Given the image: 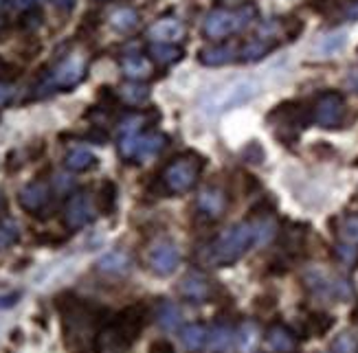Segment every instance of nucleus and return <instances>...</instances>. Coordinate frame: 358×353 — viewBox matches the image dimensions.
Masks as SVG:
<instances>
[{
  "label": "nucleus",
  "mask_w": 358,
  "mask_h": 353,
  "mask_svg": "<svg viewBox=\"0 0 358 353\" xmlns=\"http://www.w3.org/2000/svg\"><path fill=\"white\" fill-rule=\"evenodd\" d=\"M345 15H348V18H352V20H356V18H358V3H352V5H348V9H345Z\"/></svg>",
  "instance_id": "37998d69"
},
{
  "label": "nucleus",
  "mask_w": 358,
  "mask_h": 353,
  "mask_svg": "<svg viewBox=\"0 0 358 353\" xmlns=\"http://www.w3.org/2000/svg\"><path fill=\"white\" fill-rule=\"evenodd\" d=\"M334 327V318L328 316V314H315L313 318L308 320V331L313 336H325L330 329Z\"/></svg>",
  "instance_id": "473e14b6"
},
{
  "label": "nucleus",
  "mask_w": 358,
  "mask_h": 353,
  "mask_svg": "<svg viewBox=\"0 0 358 353\" xmlns=\"http://www.w3.org/2000/svg\"><path fill=\"white\" fill-rule=\"evenodd\" d=\"M255 20V7L251 5H242L240 9H215L207 15L205 20V36L211 40H220L231 33H238V31L246 29Z\"/></svg>",
  "instance_id": "20e7f679"
},
{
  "label": "nucleus",
  "mask_w": 358,
  "mask_h": 353,
  "mask_svg": "<svg viewBox=\"0 0 358 353\" xmlns=\"http://www.w3.org/2000/svg\"><path fill=\"white\" fill-rule=\"evenodd\" d=\"M345 117V99L338 92H323L315 103V121L321 128H336Z\"/></svg>",
  "instance_id": "9d476101"
},
{
  "label": "nucleus",
  "mask_w": 358,
  "mask_h": 353,
  "mask_svg": "<svg viewBox=\"0 0 358 353\" xmlns=\"http://www.w3.org/2000/svg\"><path fill=\"white\" fill-rule=\"evenodd\" d=\"M20 294L18 292H11V294H0V310H7V307H13L18 303Z\"/></svg>",
  "instance_id": "58836bf2"
},
{
  "label": "nucleus",
  "mask_w": 358,
  "mask_h": 353,
  "mask_svg": "<svg viewBox=\"0 0 358 353\" xmlns=\"http://www.w3.org/2000/svg\"><path fill=\"white\" fill-rule=\"evenodd\" d=\"M198 209L202 211V215L207 218H220V215L227 211V195L222 189L217 187H207L202 189L198 195Z\"/></svg>",
  "instance_id": "dca6fc26"
},
{
  "label": "nucleus",
  "mask_w": 358,
  "mask_h": 353,
  "mask_svg": "<svg viewBox=\"0 0 358 353\" xmlns=\"http://www.w3.org/2000/svg\"><path fill=\"white\" fill-rule=\"evenodd\" d=\"M343 237L350 241V243H358V218H348L345 224H343Z\"/></svg>",
  "instance_id": "4c0bfd02"
},
{
  "label": "nucleus",
  "mask_w": 358,
  "mask_h": 353,
  "mask_svg": "<svg viewBox=\"0 0 358 353\" xmlns=\"http://www.w3.org/2000/svg\"><path fill=\"white\" fill-rule=\"evenodd\" d=\"M95 220V202L86 191H77L64 206V224L71 230H80Z\"/></svg>",
  "instance_id": "6e6552de"
},
{
  "label": "nucleus",
  "mask_w": 358,
  "mask_h": 353,
  "mask_svg": "<svg viewBox=\"0 0 358 353\" xmlns=\"http://www.w3.org/2000/svg\"><path fill=\"white\" fill-rule=\"evenodd\" d=\"M49 200H51V189H49V184L42 180L27 184L20 191V206L29 213H40L49 204Z\"/></svg>",
  "instance_id": "4468645a"
},
{
  "label": "nucleus",
  "mask_w": 358,
  "mask_h": 353,
  "mask_svg": "<svg viewBox=\"0 0 358 353\" xmlns=\"http://www.w3.org/2000/svg\"><path fill=\"white\" fill-rule=\"evenodd\" d=\"M0 27H3V18H0Z\"/></svg>",
  "instance_id": "de8ad7c7"
},
{
  "label": "nucleus",
  "mask_w": 358,
  "mask_h": 353,
  "mask_svg": "<svg viewBox=\"0 0 358 353\" xmlns=\"http://www.w3.org/2000/svg\"><path fill=\"white\" fill-rule=\"evenodd\" d=\"M180 294L189 303H205L211 299V283L202 274H187L180 281Z\"/></svg>",
  "instance_id": "2eb2a0df"
},
{
  "label": "nucleus",
  "mask_w": 358,
  "mask_h": 353,
  "mask_svg": "<svg viewBox=\"0 0 358 353\" xmlns=\"http://www.w3.org/2000/svg\"><path fill=\"white\" fill-rule=\"evenodd\" d=\"M178 264H180V250L172 241H161L150 253V266L161 276L172 274L178 268Z\"/></svg>",
  "instance_id": "ddd939ff"
},
{
  "label": "nucleus",
  "mask_w": 358,
  "mask_h": 353,
  "mask_svg": "<svg viewBox=\"0 0 358 353\" xmlns=\"http://www.w3.org/2000/svg\"><path fill=\"white\" fill-rule=\"evenodd\" d=\"M343 44H345V33L328 36V38H325V40L321 42V51H323V53H332V51H338Z\"/></svg>",
  "instance_id": "e433bc0d"
},
{
  "label": "nucleus",
  "mask_w": 358,
  "mask_h": 353,
  "mask_svg": "<svg viewBox=\"0 0 358 353\" xmlns=\"http://www.w3.org/2000/svg\"><path fill=\"white\" fill-rule=\"evenodd\" d=\"M57 310L62 314V325H64V340L71 351H86L95 347L97 331L103 327L99 310L71 294L57 299Z\"/></svg>",
  "instance_id": "f257e3e1"
},
{
  "label": "nucleus",
  "mask_w": 358,
  "mask_h": 353,
  "mask_svg": "<svg viewBox=\"0 0 358 353\" xmlns=\"http://www.w3.org/2000/svg\"><path fill=\"white\" fill-rule=\"evenodd\" d=\"M150 353H174V347L169 345L167 340H159V343H154Z\"/></svg>",
  "instance_id": "a19ab883"
},
{
  "label": "nucleus",
  "mask_w": 358,
  "mask_h": 353,
  "mask_svg": "<svg viewBox=\"0 0 358 353\" xmlns=\"http://www.w3.org/2000/svg\"><path fill=\"white\" fill-rule=\"evenodd\" d=\"M238 347L242 353H253V349L257 347V327L253 322H244L238 331Z\"/></svg>",
  "instance_id": "2f4dec72"
},
{
  "label": "nucleus",
  "mask_w": 358,
  "mask_h": 353,
  "mask_svg": "<svg viewBox=\"0 0 358 353\" xmlns=\"http://www.w3.org/2000/svg\"><path fill=\"white\" fill-rule=\"evenodd\" d=\"M185 33V27L176 18H163L159 22H154L148 31V36L152 42H163V44H172L178 42Z\"/></svg>",
  "instance_id": "f3484780"
},
{
  "label": "nucleus",
  "mask_w": 358,
  "mask_h": 353,
  "mask_svg": "<svg viewBox=\"0 0 358 353\" xmlns=\"http://www.w3.org/2000/svg\"><path fill=\"white\" fill-rule=\"evenodd\" d=\"M251 243H253V226L242 222L227 228L213 243H209L205 259L211 266H233L240 257H244Z\"/></svg>",
  "instance_id": "f03ea898"
},
{
  "label": "nucleus",
  "mask_w": 358,
  "mask_h": 353,
  "mask_svg": "<svg viewBox=\"0 0 358 353\" xmlns=\"http://www.w3.org/2000/svg\"><path fill=\"white\" fill-rule=\"evenodd\" d=\"M308 287L321 296H330V299H350L352 296V287L345 279H338V276H330L323 270H310L306 274Z\"/></svg>",
  "instance_id": "1a4fd4ad"
},
{
  "label": "nucleus",
  "mask_w": 358,
  "mask_h": 353,
  "mask_svg": "<svg viewBox=\"0 0 358 353\" xmlns=\"http://www.w3.org/2000/svg\"><path fill=\"white\" fill-rule=\"evenodd\" d=\"M115 325L126 333L130 340L134 343L138 336H141L145 322H148V307L143 303H136V305H130L126 307L123 312H119L115 318H113Z\"/></svg>",
  "instance_id": "f8f14e48"
},
{
  "label": "nucleus",
  "mask_w": 358,
  "mask_h": 353,
  "mask_svg": "<svg viewBox=\"0 0 358 353\" xmlns=\"http://www.w3.org/2000/svg\"><path fill=\"white\" fill-rule=\"evenodd\" d=\"M9 3L13 9H18V11H31L36 5V0H9Z\"/></svg>",
  "instance_id": "79ce46f5"
},
{
  "label": "nucleus",
  "mask_w": 358,
  "mask_h": 353,
  "mask_svg": "<svg viewBox=\"0 0 358 353\" xmlns=\"http://www.w3.org/2000/svg\"><path fill=\"white\" fill-rule=\"evenodd\" d=\"M5 5V0H0V7H3Z\"/></svg>",
  "instance_id": "49530a36"
},
{
  "label": "nucleus",
  "mask_w": 358,
  "mask_h": 353,
  "mask_svg": "<svg viewBox=\"0 0 358 353\" xmlns=\"http://www.w3.org/2000/svg\"><path fill=\"white\" fill-rule=\"evenodd\" d=\"M336 257L343 261L345 266H354L358 261V248H354V243H341L336 246Z\"/></svg>",
  "instance_id": "c9c22d12"
},
{
  "label": "nucleus",
  "mask_w": 358,
  "mask_h": 353,
  "mask_svg": "<svg viewBox=\"0 0 358 353\" xmlns=\"http://www.w3.org/2000/svg\"><path fill=\"white\" fill-rule=\"evenodd\" d=\"M233 343V331L229 325H215L213 329H209V340L207 345L213 351H227Z\"/></svg>",
  "instance_id": "c756f323"
},
{
  "label": "nucleus",
  "mask_w": 358,
  "mask_h": 353,
  "mask_svg": "<svg viewBox=\"0 0 358 353\" xmlns=\"http://www.w3.org/2000/svg\"><path fill=\"white\" fill-rule=\"evenodd\" d=\"M271 49H273V42L257 38V40H251V42H246V44L242 46L240 57H242L244 61H257V59H262L264 55H266Z\"/></svg>",
  "instance_id": "c85d7f7f"
},
{
  "label": "nucleus",
  "mask_w": 358,
  "mask_h": 353,
  "mask_svg": "<svg viewBox=\"0 0 358 353\" xmlns=\"http://www.w3.org/2000/svg\"><path fill=\"white\" fill-rule=\"evenodd\" d=\"M350 84L358 90V70H354V73L350 75Z\"/></svg>",
  "instance_id": "a18cd8bd"
},
{
  "label": "nucleus",
  "mask_w": 358,
  "mask_h": 353,
  "mask_svg": "<svg viewBox=\"0 0 358 353\" xmlns=\"http://www.w3.org/2000/svg\"><path fill=\"white\" fill-rule=\"evenodd\" d=\"M240 55V51L233 44L224 46H211V49H202L200 51V61L205 66H224L229 61H233Z\"/></svg>",
  "instance_id": "6ab92c4d"
},
{
  "label": "nucleus",
  "mask_w": 358,
  "mask_h": 353,
  "mask_svg": "<svg viewBox=\"0 0 358 353\" xmlns=\"http://www.w3.org/2000/svg\"><path fill=\"white\" fill-rule=\"evenodd\" d=\"M297 347V340H294V333L284 327V325H275L268 329L266 333V349L275 351V353H290Z\"/></svg>",
  "instance_id": "a211bd4d"
},
{
  "label": "nucleus",
  "mask_w": 358,
  "mask_h": 353,
  "mask_svg": "<svg viewBox=\"0 0 358 353\" xmlns=\"http://www.w3.org/2000/svg\"><path fill=\"white\" fill-rule=\"evenodd\" d=\"M253 226V243L264 246L275 237V222L271 218H262L251 224Z\"/></svg>",
  "instance_id": "7c9ffc66"
},
{
  "label": "nucleus",
  "mask_w": 358,
  "mask_h": 353,
  "mask_svg": "<svg viewBox=\"0 0 358 353\" xmlns=\"http://www.w3.org/2000/svg\"><path fill=\"white\" fill-rule=\"evenodd\" d=\"M55 5L59 9H71L73 7V0H55Z\"/></svg>",
  "instance_id": "c03bdc74"
},
{
  "label": "nucleus",
  "mask_w": 358,
  "mask_h": 353,
  "mask_svg": "<svg viewBox=\"0 0 358 353\" xmlns=\"http://www.w3.org/2000/svg\"><path fill=\"white\" fill-rule=\"evenodd\" d=\"M13 97V86L7 82H0V105H5Z\"/></svg>",
  "instance_id": "ea45409f"
},
{
  "label": "nucleus",
  "mask_w": 358,
  "mask_h": 353,
  "mask_svg": "<svg viewBox=\"0 0 358 353\" xmlns=\"http://www.w3.org/2000/svg\"><path fill=\"white\" fill-rule=\"evenodd\" d=\"M18 224L13 220H0V248H9L11 243L18 241Z\"/></svg>",
  "instance_id": "72a5a7b5"
},
{
  "label": "nucleus",
  "mask_w": 358,
  "mask_h": 353,
  "mask_svg": "<svg viewBox=\"0 0 358 353\" xmlns=\"http://www.w3.org/2000/svg\"><path fill=\"white\" fill-rule=\"evenodd\" d=\"M154 316H157V322L165 329V331H176L180 325V310L169 301H161L154 310Z\"/></svg>",
  "instance_id": "412c9836"
},
{
  "label": "nucleus",
  "mask_w": 358,
  "mask_h": 353,
  "mask_svg": "<svg viewBox=\"0 0 358 353\" xmlns=\"http://www.w3.org/2000/svg\"><path fill=\"white\" fill-rule=\"evenodd\" d=\"M97 209L103 213V215H110L115 211V204H117V184L113 180H103L101 187H99V193H97Z\"/></svg>",
  "instance_id": "393cba45"
},
{
  "label": "nucleus",
  "mask_w": 358,
  "mask_h": 353,
  "mask_svg": "<svg viewBox=\"0 0 358 353\" xmlns=\"http://www.w3.org/2000/svg\"><path fill=\"white\" fill-rule=\"evenodd\" d=\"M119 97L128 105H141L150 97V90H148V86L138 84V82H128L119 88Z\"/></svg>",
  "instance_id": "a878e982"
},
{
  "label": "nucleus",
  "mask_w": 358,
  "mask_h": 353,
  "mask_svg": "<svg viewBox=\"0 0 358 353\" xmlns=\"http://www.w3.org/2000/svg\"><path fill=\"white\" fill-rule=\"evenodd\" d=\"M121 68L126 73V77H130L132 82H138V80H145V77L152 73V64L150 59L143 57V55H128L121 59Z\"/></svg>",
  "instance_id": "4be33fe9"
},
{
  "label": "nucleus",
  "mask_w": 358,
  "mask_h": 353,
  "mask_svg": "<svg viewBox=\"0 0 358 353\" xmlns=\"http://www.w3.org/2000/svg\"><path fill=\"white\" fill-rule=\"evenodd\" d=\"M209 340V329L205 325H187L182 331V345L189 351H200Z\"/></svg>",
  "instance_id": "5701e85b"
},
{
  "label": "nucleus",
  "mask_w": 358,
  "mask_h": 353,
  "mask_svg": "<svg viewBox=\"0 0 358 353\" xmlns=\"http://www.w3.org/2000/svg\"><path fill=\"white\" fill-rule=\"evenodd\" d=\"M259 92V86L253 80H240V82H233L227 84L224 88H217L213 90L211 95L205 99V110L207 114H217V112H227L231 107H240L244 103L251 101L255 95Z\"/></svg>",
  "instance_id": "7ed1b4c3"
},
{
  "label": "nucleus",
  "mask_w": 358,
  "mask_h": 353,
  "mask_svg": "<svg viewBox=\"0 0 358 353\" xmlns=\"http://www.w3.org/2000/svg\"><path fill=\"white\" fill-rule=\"evenodd\" d=\"M110 24L117 31H123V33H128V31H132L138 24V13L134 9H130V7H121V9H117L110 15Z\"/></svg>",
  "instance_id": "cd10ccee"
},
{
  "label": "nucleus",
  "mask_w": 358,
  "mask_h": 353,
  "mask_svg": "<svg viewBox=\"0 0 358 353\" xmlns=\"http://www.w3.org/2000/svg\"><path fill=\"white\" fill-rule=\"evenodd\" d=\"M358 351V340L352 333H341L332 343V353H356Z\"/></svg>",
  "instance_id": "f704fd0d"
},
{
  "label": "nucleus",
  "mask_w": 358,
  "mask_h": 353,
  "mask_svg": "<svg viewBox=\"0 0 358 353\" xmlns=\"http://www.w3.org/2000/svg\"><path fill=\"white\" fill-rule=\"evenodd\" d=\"M200 169H202V165L196 158H176L172 165L165 169V184L174 193L189 191L198 182Z\"/></svg>",
  "instance_id": "423d86ee"
},
{
  "label": "nucleus",
  "mask_w": 358,
  "mask_h": 353,
  "mask_svg": "<svg viewBox=\"0 0 358 353\" xmlns=\"http://www.w3.org/2000/svg\"><path fill=\"white\" fill-rule=\"evenodd\" d=\"M132 266V261L126 253L115 250V253H108L97 261V270L103 274H126Z\"/></svg>",
  "instance_id": "aec40b11"
},
{
  "label": "nucleus",
  "mask_w": 358,
  "mask_h": 353,
  "mask_svg": "<svg viewBox=\"0 0 358 353\" xmlns=\"http://www.w3.org/2000/svg\"><path fill=\"white\" fill-rule=\"evenodd\" d=\"M95 163H97V158L84 147L73 149L66 156V167L71 169V172H86V169H90Z\"/></svg>",
  "instance_id": "bb28decb"
},
{
  "label": "nucleus",
  "mask_w": 358,
  "mask_h": 353,
  "mask_svg": "<svg viewBox=\"0 0 358 353\" xmlns=\"http://www.w3.org/2000/svg\"><path fill=\"white\" fill-rule=\"evenodd\" d=\"M84 75H86V61L80 55H71L55 66V70L49 75V80L44 82V88L69 90L80 84L84 80Z\"/></svg>",
  "instance_id": "0eeeda50"
},
{
  "label": "nucleus",
  "mask_w": 358,
  "mask_h": 353,
  "mask_svg": "<svg viewBox=\"0 0 358 353\" xmlns=\"http://www.w3.org/2000/svg\"><path fill=\"white\" fill-rule=\"evenodd\" d=\"M167 138L159 132H128L121 134L119 138V153L126 160L138 158V160H148L154 158L157 153L165 147Z\"/></svg>",
  "instance_id": "39448f33"
},
{
  "label": "nucleus",
  "mask_w": 358,
  "mask_h": 353,
  "mask_svg": "<svg viewBox=\"0 0 358 353\" xmlns=\"http://www.w3.org/2000/svg\"><path fill=\"white\" fill-rule=\"evenodd\" d=\"M150 55L152 59H157L159 64H174L182 57V51L174 44H163V42H152L150 44Z\"/></svg>",
  "instance_id": "b1692460"
},
{
  "label": "nucleus",
  "mask_w": 358,
  "mask_h": 353,
  "mask_svg": "<svg viewBox=\"0 0 358 353\" xmlns=\"http://www.w3.org/2000/svg\"><path fill=\"white\" fill-rule=\"evenodd\" d=\"M134 343L130 338L123 333L115 322H103V327L97 331V338H95V353H128V349L132 347Z\"/></svg>",
  "instance_id": "9b49d317"
}]
</instances>
